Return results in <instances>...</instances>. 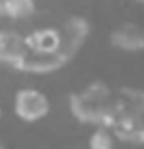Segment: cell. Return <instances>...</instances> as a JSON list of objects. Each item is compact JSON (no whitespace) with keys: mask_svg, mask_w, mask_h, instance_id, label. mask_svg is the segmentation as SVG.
<instances>
[{"mask_svg":"<svg viewBox=\"0 0 144 149\" xmlns=\"http://www.w3.org/2000/svg\"><path fill=\"white\" fill-rule=\"evenodd\" d=\"M61 32V45H59V53L66 58V62L79 53V49L85 45V40L91 32V26L83 15H70L64 22V26L59 28Z\"/></svg>","mask_w":144,"mask_h":149,"instance_id":"277c9868","label":"cell"},{"mask_svg":"<svg viewBox=\"0 0 144 149\" xmlns=\"http://www.w3.org/2000/svg\"><path fill=\"white\" fill-rule=\"evenodd\" d=\"M28 53L25 36L13 30H0V64H9L19 68L23 56Z\"/></svg>","mask_w":144,"mask_h":149,"instance_id":"8992f818","label":"cell"},{"mask_svg":"<svg viewBox=\"0 0 144 149\" xmlns=\"http://www.w3.org/2000/svg\"><path fill=\"white\" fill-rule=\"evenodd\" d=\"M70 111L83 124L110 128L114 113V90L106 81L95 79L83 90L70 94Z\"/></svg>","mask_w":144,"mask_h":149,"instance_id":"7a4b0ae2","label":"cell"},{"mask_svg":"<svg viewBox=\"0 0 144 149\" xmlns=\"http://www.w3.org/2000/svg\"><path fill=\"white\" fill-rule=\"evenodd\" d=\"M36 11L34 0H4V15L11 19H28Z\"/></svg>","mask_w":144,"mask_h":149,"instance_id":"9c48e42d","label":"cell"},{"mask_svg":"<svg viewBox=\"0 0 144 149\" xmlns=\"http://www.w3.org/2000/svg\"><path fill=\"white\" fill-rule=\"evenodd\" d=\"M66 62V58L61 56L59 51L55 53H43V51H32L28 49V53L23 56L21 64H19L17 70H23V72H32V74H49V72H55L59 70Z\"/></svg>","mask_w":144,"mask_h":149,"instance_id":"5b68a950","label":"cell"},{"mask_svg":"<svg viewBox=\"0 0 144 149\" xmlns=\"http://www.w3.org/2000/svg\"><path fill=\"white\" fill-rule=\"evenodd\" d=\"M0 149H2V145H0Z\"/></svg>","mask_w":144,"mask_h":149,"instance_id":"5bb4252c","label":"cell"},{"mask_svg":"<svg viewBox=\"0 0 144 149\" xmlns=\"http://www.w3.org/2000/svg\"><path fill=\"white\" fill-rule=\"evenodd\" d=\"M138 2H144V0H138Z\"/></svg>","mask_w":144,"mask_h":149,"instance_id":"7c38bea8","label":"cell"},{"mask_svg":"<svg viewBox=\"0 0 144 149\" xmlns=\"http://www.w3.org/2000/svg\"><path fill=\"white\" fill-rule=\"evenodd\" d=\"M110 130L116 141L144 145V90L119 87L114 92V113Z\"/></svg>","mask_w":144,"mask_h":149,"instance_id":"6da1fadb","label":"cell"},{"mask_svg":"<svg viewBox=\"0 0 144 149\" xmlns=\"http://www.w3.org/2000/svg\"><path fill=\"white\" fill-rule=\"evenodd\" d=\"M28 49L43 51V53H55L61 45V32L59 28H38L25 36Z\"/></svg>","mask_w":144,"mask_h":149,"instance_id":"ba28073f","label":"cell"},{"mask_svg":"<svg viewBox=\"0 0 144 149\" xmlns=\"http://www.w3.org/2000/svg\"><path fill=\"white\" fill-rule=\"evenodd\" d=\"M36 149H43V147H36Z\"/></svg>","mask_w":144,"mask_h":149,"instance_id":"4fadbf2b","label":"cell"},{"mask_svg":"<svg viewBox=\"0 0 144 149\" xmlns=\"http://www.w3.org/2000/svg\"><path fill=\"white\" fill-rule=\"evenodd\" d=\"M13 109H15V115L19 119L28 121H38L49 115L51 109V100L45 92L40 90H34V87H21L15 98H13Z\"/></svg>","mask_w":144,"mask_h":149,"instance_id":"3957f363","label":"cell"},{"mask_svg":"<svg viewBox=\"0 0 144 149\" xmlns=\"http://www.w3.org/2000/svg\"><path fill=\"white\" fill-rule=\"evenodd\" d=\"M0 17H6L4 15V0H0Z\"/></svg>","mask_w":144,"mask_h":149,"instance_id":"8fae6325","label":"cell"},{"mask_svg":"<svg viewBox=\"0 0 144 149\" xmlns=\"http://www.w3.org/2000/svg\"><path fill=\"white\" fill-rule=\"evenodd\" d=\"M114 132L108 126H95L89 136V149H114Z\"/></svg>","mask_w":144,"mask_h":149,"instance_id":"30bf717a","label":"cell"},{"mask_svg":"<svg viewBox=\"0 0 144 149\" xmlns=\"http://www.w3.org/2000/svg\"><path fill=\"white\" fill-rule=\"evenodd\" d=\"M2 149H4V147H2Z\"/></svg>","mask_w":144,"mask_h":149,"instance_id":"9a60e30c","label":"cell"},{"mask_svg":"<svg viewBox=\"0 0 144 149\" xmlns=\"http://www.w3.org/2000/svg\"><path fill=\"white\" fill-rule=\"evenodd\" d=\"M110 43L123 51H144V28L138 24H121L110 32Z\"/></svg>","mask_w":144,"mask_h":149,"instance_id":"52a82bcc","label":"cell"}]
</instances>
